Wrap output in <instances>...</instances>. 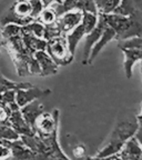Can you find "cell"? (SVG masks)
I'll use <instances>...</instances> for the list:
<instances>
[{
  "label": "cell",
  "instance_id": "1",
  "mask_svg": "<svg viewBox=\"0 0 142 160\" xmlns=\"http://www.w3.org/2000/svg\"><path fill=\"white\" fill-rule=\"evenodd\" d=\"M140 128L138 115L131 109H122L118 115L115 123L95 158H107L119 155L125 143L135 137Z\"/></svg>",
  "mask_w": 142,
  "mask_h": 160
},
{
  "label": "cell",
  "instance_id": "2",
  "mask_svg": "<svg viewBox=\"0 0 142 160\" xmlns=\"http://www.w3.org/2000/svg\"><path fill=\"white\" fill-rule=\"evenodd\" d=\"M105 22L110 28L115 31V40L131 39L135 37H142V11L135 10L131 17L125 18L117 15H102Z\"/></svg>",
  "mask_w": 142,
  "mask_h": 160
},
{
  "label": "cell",
  "instance_id": "3",
  "mask_svg": "<svg viewBox=\"0 0 142 160\" xmlns=\"http://www.w3.org/2000/svg\"><path fill=\"white\" fill-rule=\"evenodd\" d=\"M39 137L41 139V146L33 160H70L60 148L58 141V131L50 136Z\"/></svg>",
  "mask_w": 142,
  "mask_h": 160
},
{
  "label": "cell",
  "instance_id": "4",
  "mask_svg": "<svg viewBox=\"0 0 142 160\" xmlns=\"http://www.w3.org/2000/svg\"><path fill=\"white\" fill-rule=\"evenodd\" d=\"M46 51L58 66H67L73 60V56L70 53L69 48H68L66 36L58 37L48 41Z\"/></svg>",
  "mask_w": 142,
  "mask_h": 160
},
{
  "label": "cell",
  "instance_id": "5",
  "mask_svg": "<svg viewBox=\"0 0 142 160\" xmlns=\"http://www.w3.org/2000/svg\"><path fill=\"white\" fill-rule=\"evenodd\" d=\"M108 27L107 22H105V18L102 15H99V21L98 25L95 29L91 31L90 33H88L85 37V46H83V65H88V60L91 55L93 47L95 46V43L100 40V38L102 37L103 32H105V28Z\"/></svg>",
  "mask_w": 142,
  "mask_h": 160
},
{
  "label": "cell",
  "instance_id": "6",
  "mask_svg": "<svg viewBox=\"0 0 142 160\" xmlns=\"http://www.w3.org/2000/svg\"><path fill=\"white\" fill-rule=\"evenodd\" d=\"M59 127V110L56 109L53 113L45 112L38 119L36 125V133L39 136H50L58 131Z\"/></svg>",
  "mask_w": 142,
  "mask_h": 160
},
{
  "label": "cell",
  "instance_id": "7",
  "mask_svg": "<svg viewBox=\"0 0 142 160\" xmlns=\"http://www.w3.org/2000/svg\"><path fill=\"white\" fill-rule=\"evenodd\" d=\"M81 22H82V11L73 10V11H69L60 18H58L56 26L60 30L61 35L67 36L78 26L81 25Z\"/></svg>",
  "mask_w": 142,
  "mask_h": 160
},
{
  "label": "cell",
  "instance_id": "8",
  "mask_svg": "<svg viewBox=\"0 0 142 160\" xmlns=\"http://www.w3.org/2000/svg\"><path fill=\"white\" fill-rule=\"evenodd\" d=\"M50 93H51L50 89H41V88L33 86L29 89L18 90L17 93H16V101H17L18 106L20 108H23L29 103L38 100V98L47 97Z\"/></svg>",
  "mask_w": 142,
  "mask_h": 160
},
{
  "label": "cell",
  "instance_id": "9",
  "mask_svg": "<svg viewBox=\"0 0 142 160\" xmlns=\"http://www.w3.org/2000/svg\"><path fill=\"white\" fill-rule=\"evenodd\" d=\"M20 111L28 125L36 131V125H37L38 119L45 113V106L40 103L38 100H36L33 102L27 105L26 107L21 108Z\"/></svg>",
  "mask_w": 142,
  "mask_h": 160
},
{
  "label": "cell",
  "instance_id": "10",
  "mask_svg": "<svg viewBox=\"0 0 142 160\" xmlns=\"http://www.w3.org/2000/svg\"><path fill=\"white\" fill-rule=\"evenodd\" d=\"M8 123H9L10 127L12 128L20 137L36 135V131L27 123V121L25 120V118H23L22 113H21L20 110L11 113Z\"/></svg>",
  "mask_w": 142,
  "mask_h": 160
},
{
  "label": "cell",
  "instance_id": "11",
  "mask_svg": "<svg viewBox=\"0 0 142 160\" xmlns=\"http://www.w3.org/2000/svg\"><path fill=\"white\" fill-rule=\"evenodd\" d=\"M7 145L10 147L12 151V160H33L36 157V152L30 150L27 146L23 143L21 139L17 141H7Z\"/></svg>",
  "mask_w": 142,
  "mask_h": 160
},
{
  "label": "cell",
  "instance_id": "12",
  "mask_svg": "<svg viewBox=\"0 0 142 160\" xmlns=\"http://www.w3.org/2000/svg\"><path fill=\"white\" fill-rule=\"evenodd\" d=\"M35 58L40 65L42 77H48V76L57 73L59 66L51 59V57L48 55L47 51H38L35 53Z\"/></svg>",
  "mask_w": 142,
  "mask_h": 160
},
{
  "label": "cell",
  "instance_id": "13",
  "mask_svg": "<svg viewBox=\"0 0 142 160\" xmlns=\"http://www.w3.org/2000/svg\"><path fill=\"white\" fill-rule=\"evenodd\" d=\"M119 155L122 160H140L142 157V146L137 138L133 137L125 143Z\"/></svg>",
  "mask_w": 142,
  "mask_h": 160
},
{
  "label": "cell",
  "instance_id": "14",
  "mask_svg": "<svg viewBox=\"0 0 142 160\" xmlns=\"http://www.w3.org/2000/svg\"><path fill=\"white\" fill-rule=\"evenodd\" d=\"M21 37H22L23 43L27 47L28 51L31 55H35L38 51H46L47 50L48 41L42 38H37L35 36L30 35L27 32H21Z\"/></svg>",
  "mask_w": 142,
  "mask_h": 160
},
{
  "label": "cell",
  "instance_id": "15",
  "mask_svg": "<svg viewBox=\"0 0 142 160\" xmlns=\"http://www.w3.org/2000/svg\"><path fill=\"white\" fill-rule=\"evenodd\" d=\"M123 55H125V72L128 79L132 77V69L133 66L138 61H142V50H135V49H125L122 50Z\"/></svg>",
  "mask_w": 142,
  "mask_h": 160
},
{
  "label": "cell",
  "instance_id": "16",
  "mask_svg": "<svg viewBox=\"0 0 142 160\" xmlns=\"http://www.w3.org/2000/svg\"><path fill=\"white\" fill-rule=\"evenodd\" d=\"M115 37H117V35H115V31L112 29V28H110L109 26H108V27L105 28L102 37L100 38V40L98 41L97 43H95V47H93L92 51H91V55H90V57H89V60H88V63H89V65H91V63L93 62V60L98 57V55H99L100 51L103 49V47H105L107 43H109L110 41L115 40Z\"/></svg>",
  "mask_w": 142,
  "mask_h": 160
},
{
  "label": "cell",
  "instance_id": "17",
  "mask_svg": "<svg viewBox=\"0 0 142 160\" xmlns=\"http://www.w3.org/2000/svg\"><path fill=\"white\" fill-rule=\"evenodd\" d=\"M86 36H87V33H86V30L82 25L78 26L76 29H73L71 32L66 36L67 37L68 48H69L70 53L72 56H75L76 49H77L78 43L80 42V40L82 39L83 37H86Z\"/></svg>",
  "mask_w": 142,
  "mask_h": 160
},
{
  "label": "cell",
  "instance_id": "18",
  "mask_svg": "<svg viewBox=\"0 0 142 160\" xmlns=\"http://www.w3.org/2000/svg\"><path fill=\"white\" fill-rule=\"evenodd\" d=\"M33 87L30 82H16L12 80H9L1 73L0 75V95L3 92H7L10 90H22V89H29V88Z\"/></svg>",
  "mask_w": 142,
  "mask_h": 160
},
{
  "label": "cell",
  "instance_id": "19",
  "mask_svg": "<svg viewBox=\"0 0 142 160\" xmlns=\"http://www.w3.org/2000/svg\"><path fill=\"white\" fill-rule=\"evenodd\" d=\"M43 3H45V9H43V11L41 12V15L39 16L37 21L40 23H42L45 27L46 26L55 25L58 20V16H57V13H56L55 9L50 5L51 1H49V2H45V1H43Z\"/></svg>",
  "mask_w": 142,
  "mask_h": 160
},
{
  "label": "cell",
  "instance_id": "20",
  "mask_svg": "<svg viewBox=\"0 0 142 160\" xmlns=\"http://www.w3.org/2000/svg\"><path fill=\"white\" fill-rule=\"evenodd\" d=\"M135 10H137V8H135V1H132V0H123V1H120V5L115 10L113 15L129 18L135 12Z\"/></svg>",
  "mask_w": 142,
  "mask_h": 160
},
{
  "label": "cell",
  "instance_id": "21",
  "mask_svg": "<svg viewBox=\"0 0 142 160\" xmlns=\"http://www.w3.org/2000/svg\"><path fill=\"white\" fill-rule=\"evenodd\" d=\"M119 5V0H98L95 1L99 15H112Z\"/></svg>",
  "mask_w": 142,
  "mask_h": 160
},
{
  "label": "cell",
  "instance_id": "22",
  "mask_svg": "<svg viewBox=\"0 0 142 160\" xmlns=\"http://www.w3.org/2000/svg\"><path fill=\"white\" fill-rule=\"evenodd\" d=\"M12 10L17 16L21 18H31V13H32V7L30 1H16L12 6H11Z\"/></svg>",
  "mask_w": 142,
  "mask_h": 160
},
{
  "label": "cell",
  "instance_id": "23",
  "mask_svg": "<svg viewBox=\"0 0 142 160\" xmlns=\"http://www.w3.org/2000/svg\"><path fill=\"white\" fill-rule=\"evenodd\" d=\"M98 21H99V15H93L90 12H82V22L81 25L83 26L86 30V33H90L97 27Z\"/></svg>",
  "mask_w": 142,
  "mask_h": 160
},
{
  "label": "cell",
  "instance_id": "24",
  "mask_svg": "<svg viewBox=\"0 0 142 160\" xmlns=\"http://www.w3.org/2000/svg\"><path fill=\"white\" fill-rule=\"evenodd\" d=\"M1 40H10L12 38H16L18 36H21L22 32V27H19L17 25H7L1 28Z\"/></svg>",
  "mask_w": 142,
  "mask_h": 160
},
{
  "label": "cell",
  "instance_id": "25",
  "mask_svg": "<svg viewBox=\"0 0 142 160\" xmlns=\"http://www.w3.org/2000/svg\"><path fill=\"white\" fill-rule=\"evenodd\" d=\"M21 137L10 127L9 123L0 126V141H17Z\"/></svg>",
  "mask_w": 142,
  "mask_h": 160
},
{
  "label": "cell",
  "instance_id": "26",
  "mask_svg": "<svg viewBox=\"0 0 142 160\" xmlns=\"http://www.w3.org/2000/svg\"><path fill=\"white\" fill-rule=\"evenodd\" d=\"M22 31L30 33V35L35 36L37 38H42L43 39V37H45V26L42 23L38 22V21H33L30 25L22 27Z\"/></svg>",
  "mask_w": 142,
  "mask_h": 160
},
{
  "label": "cell",
  "instance_id": "27",
  "mask_svg": "<svg viewBox=\"0 0 142 160\" xmlns=\"http://www.w3.org/2000/svg\"><path fill=\"white\" fill-rule=\"evenodd\" d=\"M16 93L17 91L15 90H10L7 92H3L0 95V106H5V107L9 108L12 103L17 102L16 101Z\"/></svg>",
  "mask_w": 142,
  "mask_h": 160
},
{
  "label": "cell",
  "instance_id": "28",
  "mask_svg": "<svg viewBox=\"0 0 142 160\" xmlns=\"http://www.w3.org/2000/svg\"><path fill=\"white\" fill-rule=\"evenodd\" d=\"M30 3H31V7H32L31 18L37 21L39 16L41 15V12H42L43 9H45V3H43V1H39V0H31Z\"/></svg>",
  "mask_w": 142,
  "mask_h": 160
},
{
  "label": "cell",
  "instance_id": "29",
  "mask_svg": "<svg viewBox=\"0 0 142 160\" xmlns=\"http://www.w3.org/2000/svg\"><path fill=\"white\" fill-rule=\"evenodd\" d=\"M12 157V151L7 145V141H0V160H8Z\"/></svg>",
  "mask_w": 142,
  "mask_h": 160
},
{
  "label": "cell",
  "instance_id": "30",
  "mask_svg": "<svg viewBox=\"0 0 142 160\" xmlns=\"http://www.w3.org/2000/svg\"><path fill=\"white\" fill-rule=\"evenodd\" d=\"M72 155H73V157L77 158V159L83 158L86 156V148H85V146L81 145V143H79V145H77L76 147H73Z\"/></svg>",
  "mask_w": 142,
  "mask_h": 160
},
{
  "label": "cell",
  "instance_id": "31",
  "mask_svg": "<svg viewBox=\"0 0 142 160\" xmlns=\"http://www.w3.org/2000/svg\"><path fill=\"white\" fill-rule=\"evenodd\" d=\"M97 160H122V159H121L120 155H115V156H111V157H107V158H97Z\"/></svg>",
  "mask_w": 142,
  "mask_h": 160
},
{
  "label": "cell",
  "instance_id": "32",
  "mask_svg": "<svg viewBox=\"0 0 142 160\" xmlns=\"http://www.w3.org/2000/svg\"><path fill=\"white\" fill-rule=\"evenodd\" d=\"M135 138L138 139V141L140 142V145L142 146V125H140V128L138 130L137 135H135Z\"/></svg>",
  "mask_w": 142,
  "mask_h": 160
},
{
  "label": "cell",
  "instance_id": "33",
  "mask_svg": "<svg viewBox=\"0 0 142 160\" xmlns=\"http://www.w3.org/2000/svg\"><path fill=\"white\" fill-rule=\"evenodd\" d=\"M138 119H139L140 125H142V103H141V112L138 115Z\"/></svg>",
  "mask_w": 142,
  "mask_h": 160
},
{
  "label": "cell",
  "instance_id": "34",
  "mask_svg": "<svg viewBox=\"0 0 142 160\" xmlns=\"http://www.w3.org/2000/svg\"><path fill=\"white\" fill-rule=\"evenodd\" d=\"M141 75H142V61H141Z\"/></svg>",
  "mask_w": 142,
  "mask_h": 160
},
{
  "label": "cell",
  "instance_id": "35",
  "mask_svg": "<svg viewBox=\"0 0 142 160\" xmlns=\"http://www.w3.org/2000/svg\"><path fill=\"white\" fill-rule=\"evenodd\" d=\"M140 160H142V157H141V159H140Z\"/></svg>",
  "mask_w": 142,
  "mask_h": 160
},
{
  "label": "cell",
  "instance_id": "36",
  "mask_svg": "<svg viewBox=\"0 0 142 160\" xmlns=\"http://www.w3.org/2000/svg\"><path fill=\"white\" fill-rule=\"evenodd\" d=\"M0 75H1V72H0Z\"/></svg>",
  "mask_w": 142,
  "mask_h": 160
}]
</instances>
